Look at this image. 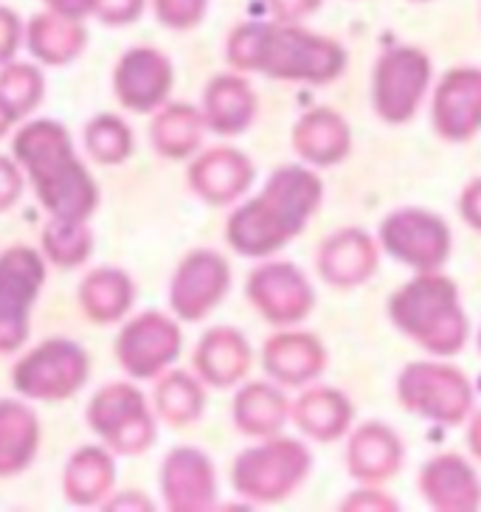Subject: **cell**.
Masks as SVG:
<instances>
[{"label": "cell", "instance_id": "603a6c76", "mask_svg": "<svg viewBox=\"0 0 481 512\" xmlns=\"http://www.w3.org/2000/svg\"><path fill=\"white\" fill-rule=\"evenodd\" d=\"M203 414V386L189 372H166L155 386V417L175 428L195 422Z\"/></svg>", "mask_w": 481, "mask_h": 512}, {"label": "cell", "instance_id": "277c9868", "mask_svg": "<svg viewBox=\"0 0 481 512\" xmlns=\"http://www.w3.org/2000/svg\"><path fill=\"white\" fill-rule=\"evenodd\" d=\"M85 422L113 456H141L158 439L155 414L133 383L102 386L88 403Z\"/></svg>", "mask_w": 481, "mask_h": 512}, {"label": "cell", "instance_id": "83f0119b", "mask_svg": "<svg viewBox=\"0 0 481 512\" xmlns=\"http://www.w3.org/2000/svg\"><path fill=\"white\" fill-rule=\"evenodd\" d=\"M144 12V0H96L93 17L110 29H119L127 23H136Z\"/></svg>", "mask_w": 481, "mask_h": 512}, {"label": "cell", "instance_id": "d6a6232c", "mask_svg": "<svg viewBox=\"0 0 481 512\" xmlns=\"http://www.w3.org/2000/svg\"><path fill=\"white\" fill-rule=\"evenodd\" d=\"M15 124H17V119L12 116V110H9V107L0 102V138L9 136V130H12Z\"/></svg>", "mask_w": 481, "mask_h": 512}, {"label": "cell", "instance_id": "ac0fdd59", "mask_svg": "<svg viewBox=\"0 0 481 512\" xmlns=\"http://www.w3.org/2000/svg\"><path fill=\"white\" fill-rule=\"evenodd\" d=\"M256 99L248 82L234 74L214 76L203 93V119L217 136H237L251 127Z\"/></svg>", "mask_w": 481, "mask_h": 512}, {"label": "cell", "instance_id": "9c48e42d", "mask_svg": "<svg viewBox=\"0 0 481 512\" xmlns=\"http://www.w3.org/2000/svg\"><path fill=\"white\" fill-rule=\"evenodd\" d=\"M231 276L217 251H192L175 268L169 285V307L181 321H203L226 299Z\"/></svg>", "mask_w": 481, "mask_h": 512}, {"label": "cell", "instance_id": "6da1fadb", "mask_svg": "<svg viewBox=\"0 0 481 512\" xmlns=\"http://www.w3.org/2000/svg\"><path fill=\"white\" fill-rule=\"evenodd\" d=\"M15 158L48 217L88 223L99 209V186L76 155L71 133L54 119L26 121L12 138Z\"/></svg>", "mask_w": 481, "mask_h": 512}, {"label": "cell", "instance_id": "484cf974", "mask_svg": "<svg viewBox=\"0 0 481 512\" xmlns=\"http://www.w3.org/2000/svg\"><path fill=\"white\" fill-rule=\"evenodd\" d=\"M282 411L285 403L279 394L271 392V386H248L237 397L234 420L251 437H268L276 425H282Z\"/></svg>", "mask_w": 481, "mask_h": 512}, {"label": "cell", "instance_id": "d6986e66", "mask_svg": "<svg viewBox=\"0 0 481 512\" xmlns=\"http://www.w3.org/2000/svg\"><path fill=\"white\" fill-rule=\"evenodd\" d=\"M251 352L248 341L237 330L214 327L203 335L195 349V369L203 383L214 389H228L248 372Z\"/></svg>", "mask_w": 481, "mask_h": 512}, {"label": "cell", "instance_id": "4dcf8cb0", "mask_svg": "<svg viewBox=\"0 0 481 512\" xmlns=\"http://www.w3.org/2000/svg\"><path fill=\"white\" fill-rule=\"evenodd\" d=\"M43 3L48 6V12L74 17V20H82L96 12V0H43Z\"/></svg>", "mask_w": 481, "mask_h": 512}, {"label": "cell", "instance_id": "3957f363", "mask_svg": "<svg viewBox=\"0 0 481 512\" xmlns=\"http://www.w3.org/2000/svg\"><path fill=\"white\" fill-rule=\"evenodd\" d=\"M228 62L237 71H262L273 79L330 82L344 68V51L332 40L293 26H240L228 37Z\"/></svg>", "mask_w": 481, "mask_h": 512}, {"label": "cell", "instance_id": "52a82bcc", "mask_svg": "<svg viewBox=\"0 0 481 512\" xmlns=\"http://www.w3.org/2000/svg\"><path fill=\"white\" fill-rule=\"evenodd\" d=\"M181 330L164 313H141L130 318L116 335L113 355L116 363L133 380H155L178 361Z\"/></svg>", "mask_w": 481, "mask_h": 512}, {"label": "cell", "instance_id": "4316f807", "mask_svg": "<svg viewBox=\"0 0 481 512\" xmlns=\"http://www.w3.org/2000/svg\"><path fill=\"white\" fill-rule=\"evenodd\" d=\"M209 0H152V9L158 23H164L172 31H189L206 15Z\"/></svg>", "mask_w": 481, "mask_h": 512}, {"label": "cell", "instance_id": "1f68e13d", "mask_svg": "<svg viewBox=\"0 0 481 512\" xmlns=\"http://www.w3.org/2000/svg\"><path fill=\"white\" fill-rule=\"evenodd\" d=\"M273 12L282 17H299L316 9V0H271Z\"/></svg>", "mask_w": 481, "mask_h": 512}, {"label": "cell", "instance_id": "f546056e", "mask_svg": "<svg viewBox=\"0 0 481 512\" xmlns=\"http://www.w3.org/2000/svg\"><path fill=\"white\" fill-rule=\"evenodd\" d=\"M23 40H26V26L20 23V17L9 6H0V68L15 60Z\"/></svg>", "mask_w": 481, "mask_h": 512}, {"label": "cell", "instance_id": "7402d4cb", "mask_svg": "<svg viewBox=\"0 0 481 512\" xmlns=\"http://www.w3.org/2000/svg\"><path fill=\"white\" fill-rule=\"evenodd\" d=\"M40 251L51 265H57L62 271H74L79 265H85L91 256L93 231L88 223L51 217L40 234Z\"/></svg>", "mask_w": 481, "mask_h": 512}, {"label": "cell", "instance_id": "4fadbf2b", "mask_svg": "<svg viewBox=\"0 0 481 512\" xmlns=\"http://www.w3.org/2000/svg\"><path fill=\"white\" fill-rule=\"evenodd\" d=\"M251 178H254L251 161L231 147L203 152L195 164L189 166L192 192L211 206H226L234 197H240L248 189Z\"/></svg>", "mask_w": 481, "mask_h": 512}, {"label": "cell", "instance_id": "8992f818", "mask_svg": "<svg viewBox=\"0 0 481 512\" xmlns=\"http://www.w3.org/2000/svg\"><path fill=\"white\" fill-rule=\"evenodd\" d=\"M46 276V256L31 245H12L0 254V355H15L29 341L31 310Z\"/></svg>", "mask_w": 481, "mask_h": 512}, {"label": "cell", "instance_id": "30bf717a", "mask_svg": "<svg viewBox=\"0 0 481 512\" xmlns=\"http://www.w3.org/2000/svg\"><path fill=\"white\" fill-rule=\"evenodd\" d=\"M175 85L172 62L158 48L124 51L113 68V96L130 113H152L164 105Z\"/></svg>", "mask_w": 481, "mask_h": 512}, {"label": "cell", "instance_id": "8fae6325", "mask_svg": "<svg viewBox=\"0 0 481 512\" xmlns=\"http://www.w3.org/2000/svg\"><path fill=\"white\" fill-rule=\"evenodd\" d=\"M428 82V60L417 48H394L375 68V107L386 121H408Z\"/></svg>", "mask_w": 481, "mask_h": 512}, {"label": "cell", "instance_id": "ba28073f", "mask_svg": "<svg viewBox=\"0 0 481 512\" xmlns=\"http://www.w3.org/2000/svg\"><path fill=\"white\" fill-rule=\"evenodd\" d=\"M310 453L293 442H271L256 451H245L231 470L237 493L259 501L285 498L293 487L304 482Z\"/></svg>", "mask_w": 481, "mask_h": 512}, {"label": "cell", "instance_id": "5b68a950", "mask_svg": "<svg viewBox=\"0 0 481 512\" xmlns=\"http://www.w3.org/2000/svg\"><path fill=\"white\" fill-rule=\"evenodd\" d=\"M91 380V355L71 338H48L29 349L12 369L20 397L37 403L71 400Z\"/></svg>", "mask_w": 481, "mask_h": 512}, {"label": "cell", "instance_id": "d4e9b609", "mask_svg": "<svg viewBox=\"0 0 481 512\" xmlns=\"http://www.w3.org/2000/svg\"><path fill=\"white\" fill-rule=\"evenodd\" d=\"M46 96V76L29 62H6L0 68V102L12 110L17 121L29 119Z\"/></svg>", "mask_w": 481, "mask_h": 512}, {"label": "cell", "instance_id": "cb8c5ba5", "mask_svg": "<svg viewBox=\"0 0 481 512\" xmlns=\"http://www.w3.org/2000/svg\"><path fill=\"white\" fill-rule=\"evenodd\" d=\"M85 152L93 164L102 166H121L133 152H136V136H133V127L121 116L113 113H99L93 116L85 130Z\"/></svg>", "mask_w": 481, "mask_h": 512}, {"label": "cell", "instance_id": "2e32d148", "mask_svg": "<svg viewBox=\"0 0 481 512\" xmlns=\"http://www.w3.org/2000/svg\"><path fill=\"white\" fill-rule=\"evenodd\" d=\"M116 484L113 453L99 445H85L62 470V496L74 507H99Z\"/></svg>", "mask_w": 481, "mask_h": 512}, {"label": "cell", "instance_id": "e0dca14e", "mask_svg": "<svg viewBox=\"0 0 481 512\" xmlns=\"http://www.w3.org/2000/svg\"><path fill=\"white\" fill-rule=\"evenodd\" d=\"M23 43L34 60L48 68H60V65H71L85 51L88 31L82 26V20L57 15V12H43L29 20Z\"/></svg>", "mask_w": 481, "mask_h": 512}, {"label": "cell", "instance_id": "44dd1931", "mask_svg": "<svg viewBox=\"0 0 481 512\" xmlns=\"http://www.w3.org/2000/svg\"><path fill=\"white\" fill-rule=\"evenodd\" d=\"M383 240L397 259H403L408 265H420V268H431V265L445 262L448 248H451L448 226L439 217H434L431 226L425 228V234H417V237L406 234V228H400L394 220H386L383 223Z\"/></svg>", "mask_w": 481, "mask_h": 512}, {"label": "cell", "instance_id": "ffe728a7", "mask_svg": "<svg viewBox=\"0 0 481 512\" xmlns=\"http://www.w3.org/2000/svg\"><path fill=\"white\" fill-rule=\"evenodd\" d=\"M203 127H206L203 110L192 105L164 107L150 124L152 150L172 161L189 158L203 141Z\"/></svg>", "mask_w": 481, "mask_h": 512}, {"label": "cell", "instance_id": "5bb4252c", "mask_svg": "<svg viewBox=\"0 0 481 512\" xmlns=\"http://www.w3.org/2000/svg\"><path fill=\"white\" fill-rule=\"evenodd\" d=\"M43 442L37 411L20 400H0V479L29 470Z\"/></svg>", "mask_w": 481, "mask_h": 512}, {"label": "cell", "instance_id": "7c38bea8", "mask_svg": "<svg viewBox=\"0 0 481 512\" xmlns=\"http://www.w3.org/2000/svg\"><path fill=\"white\" fill-rule=\"evenodd\" d=\"M161 496L172 512H197L214 507V467L197 448H175L161 465Z\"/></svg>", "mask_w": 481, "mask_h": 512}, {"label": "cell", "instance_id": "9a60e30c", "mask_svg": "<svg viewBox=\"0 0 481 512\" xmlns=\"http://www.w3.org/2000/svg\"><path fill=\"white\" fill-rule=\"evenodd\" d=\"M79 310L96 327L119 324L127 318L136 302V285L130 273L121 268H96L91 271L76 290Z\"/></svg>", "mask_w": 481, "mask_h": 512}, {"label": "cell", "instance_id": "f1b7e54d", "mask_svg": "<svg viewBox=\"0 0 481 512\" xmlns=\"http://www.w3.org/2000/svg\"><path fill=\"white\" fill-rule=\"evenodd\" d=\"M26 189V175L15 158L0 155V214L15 209V203Z\"/></svg>", "mask_w": 481, "mask_h": 512}, {"label": "cell", "instance_id": "7a4b0ae2", "mask_svg": "<svg viewBox=\"0 0 481 512\" xmlns=\"http://www.w3.org/2000/svg\"><path fill=\"white\" fill-rule=\"evenodd\" d=\"M321 200V183L304 169H279L265 192L228 217V245L242 256H268L299 234Z\"/></svg>", "mask_w": 481, "mask_h": 512}]
</instances>
